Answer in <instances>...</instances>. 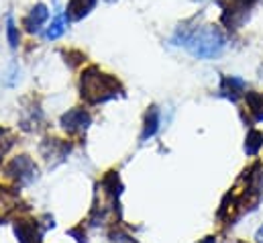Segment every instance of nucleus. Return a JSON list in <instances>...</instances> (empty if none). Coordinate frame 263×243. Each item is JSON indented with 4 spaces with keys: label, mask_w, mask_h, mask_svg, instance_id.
<instances>
[{
    "label": "nucleus",
    "mask_w": 263,
    "mask_h": 243,
    "mask_svg": "<svg viewBox=\"0 0 263 243\" xmlns=\"http://www.w3.org/2000/svg\"><path fill=\"white\" fill-rule=\"evenodd\" d=\"M263 145V133L259 131H251L249 135H247V143H245V151L249 153V155H255L257 151H259V147Z\"/></svg>",
    "instance_id": "4468645a"
},
{
    "label": "nucleus",
    "mask_w": 263,
    "mask_h": 243,
    "mask_svg": "<svg viewBox=\"0 0 263 243\" xmlns=\"http://www.w3.org/2000/svg\"><path fill=\"white\" fill-rule=\"evenodd\" d=\"M98 0H69L66 6L67 21H82L84 16H88Z\"/></svg>",
    "instance_id": "0eeeda50"
},
{
    "label": "nucleus",
    "mask_w": 263,
    "mask_h": 243,
    "mask_svg": "<svg viewBox=\"0 0 263 243\" xmlns=\"http://www.w3.org/2000/svg\"><path fill=\"white\" fill-rule=\"evenodd\" d=\"M47 19H49V8L39 2V4H35V6L29 10V14H27L25 21H23V25H25V29H27L29 33H39V31L43 29V25L47 23Z\"/></svg>",
    "instance_id": "423d86ee"
},
{
    "label": "nucleus",
    "mask_w": 263,
    "mask_h": 243,
    "mask_svg": "<svg viewBox=\"0 0 263 243\" xmlns=\"http://www.w3.org/2000/svg\"><path fill=\"white\" fill-rule=\"evenodd\" d=\"M14 231L21 243H41V231L35 221H16Z\"/></svg>",
    "instance_id": "6e6552de"
},
{
    "label": "nucleus",
    "mask_w": 263,
    "mask_h": 243,
    "mask_svg": "<svg viewBox=\"0 0 263 243\" xmlns=\"http://www.w3.org/2000/svg\"><path fill=\"white\" fill-rule=\"evenodd\" d=\"M6 37H8V45H10L12 49H16L21 37H18V27L14 25V19H12V16L6 19Z\"/></svg>",
    "instance_id": "2eb2a0df"
},
{
    "label": "nucleus",
    "mask_w": 263,
    "mask_h": 243,
    "mask_svg": "<svg viewBox=\"0 0 263 243\" xmlns=\"http://www.w3.org/2000/svg\"><path fill=\"white\" fill-rule=\"evenodd\" d=\"M204 243H216V241H214V237H206V241Z\"/></svg>",
    "instance_id": "a211bd4d"
},
{
    "label": "nucleus",
    "mask_w": 263,
    "mask_h": 243,
    "mask_svg": "<svg viewBox=\"0 0 263 243\" xmlns=\"http://www.w3.org/2000/svg\"><path fill=\"white\" fill-rule=\"evenodd\" d=\"M12 139H14L12 133H10L8 129H2V127H0V158H2V155L8 151V147L14 143Z\"/></svg>",
    "instance_id": "dca6fc26"
},
{
    "label": "nucleus",
    "mask_w": 263,
    "mask_h": 243,
    "mask_svg": "<svg viewBox=\"0 0 263 243\" xmlns=\"http://www.w3.org/2000/svg\"><path fill=\"white\" fill-rule=\"evenodd\" d=\"M257 237H259V243H263V229H259V233H257Z\"/></svg>",
    "instance_id": "f3484780"
},
{
    "label": "nucleus",
    "mask_w": 263,
    "mask_h": 243,
    "mask_svg": "<svg viewBox=\"0 0 263 243\" xmlns=\"http://www.w3.org/2000/svg\"><path fill=\"white\" fill-rule=\"evenodd\" d=\"M108 2H112V0H108Z\"/></svg>",
    "instance_id": "6ab92c4d"
},
{
    "label": "nucleus",
    "mask_w": 263,
    "mask_h": 243,
    "mask_svg": "<svg viewBox=\"0 0 263 243\" xmlns=\"http://www.w3.org/2000/svg\"><path fill=\"white\" fill-rule=\"evenodd\" d=\"M245 100H247V107H249V111L253 113L255 121H263V94L261 92H247V94H245Z\"/></svg>",
    "instance_id": "f8f14e48"
},
{
    "label": "nucleus",
    "mask_w": 263,
    "mask_h": 243,
    "mask_svg": "<svg viewBox=\"0 0 263 243\" xmlns=\"http://www.w3.org/2000/svg\"><path fill=\"white\" fill-rule=\"evenodd\" d=\"M157 129H159V111H157L155 107H151V109L147 111V117H145L143 141H145V139H149V137H153V135L157 133Z\"/></svg>",
    "instance_id": "9b49d317"
},
{
    "label": "nucleus",
    "mask_w": 263,
    "mask_h": 243,
    "mask_svg": "<svg viewBox=\"0 0 263 243\" xmlns=\"http://www.w3.org/2000/svg\"><path fill=\"white\" fill-rule=\"evenodd\" d=\"M14 204H16V194L10 188L0 186V217H4L8 211H12Z\"/></svg>",
    "instance_id": "ddd939ff"
},
{
    "label": "nucleus",
    "mask_w": 263,
    "mask_h": 243,
    "mask_svg": "<svg viewBox=\"0 0 263 243\" xmlns=\"http://www.w3.org/2000/svg\"><path fill=\"white\" fill-rule=\"evenodd\" d=\"M6 172H8L12 178H16L18 182L27 184L35 178L37 168H35V164L31 162V158H29V155H21V158H14V160L8 164Z\"/></svg>",
    "instance_id": "20e7f679"
},
{
    "label": "nucleus",
    "mask_w": 263,
    "mask_h": 243,
    "mask_svg": "<svg viewBox=\"0 0 263 243\" xmlns=\"http://www.w3.org/2000/svg\"><path fill=\"white\" fill-rule=\"evenodd\" d=\"M220 92H222L227 98L237 100V98L245 92V82L239 80V78H235V76H224L222 82H220Z\"/></svg>",
    "instance_id": "1a4fd4ad"
},
{
    "label": "nucleus",
    "mask_w": 263,
    "mask_h": 243,
    "mask_svg": "<svg viewBox=\"0 0 263 243\" xmlns=\"http://www.w3.org/2000/svg\"><path fill=\"white\" fill-rule=\"evenodd\" d=\"M257 0H218L222 8V21L229 25V29H239L241 23L247 16V10L255 4Z\"/></svg>",
    "instance_id": "7ed1b4c3"
},
{
    "label": "nucleus",
    "mask_w": 263,
    "mask_h": 243,
    "mask_svg": "<svg viewBox=\"0 0 263 243\" xmlns=\"http://www.w3.org/2000/svg\"><path fill=\"white\" fill-rule=\"evenodd\" d=\"M178 35H182V43L180 45H186L188 51L198 60L218 58L227 47L224 35L220 33L218 27H212V25L200 27V29H194V31H178Z\"/></svg>",
    "instance_id": "f03ea898"
},
{
    "label": "nucleus",
    "mask_w": 263,
    "mask_h": 243,
    "mask_svg": "<svg viewBox=\"0 0 263 243\" xmlns=\"http://www.w3.org/2000/svg\"><path fill=\"white\" fill-rule=\"evenodd\" d=\"M66 27H67V16H66V14H58V16L51 21V25L47 27V31H45V37H47L49 41H53V39H60V37L66 33Z\"/></svg>",
    "instance_id": "9d476101"
},
{
    "label": "nucleus",
    "mask_w": 263,
    "mask_h": 243,
    "mask_svg": "<svg viewBox=\"0 0 263 243\" xmlns=\"http://www.w3.org/2000/svg\"><path fill=\"white\" fill-rule=\"evenodd\" d=\"M119 92H123L121 82L115 76L98 70L96 65L86 67L80 76V94L90 105L106 102V100L115 98Z\"/></svg>",
    "instance_id": "f257e3e1"
},
{
    "label": "nucleus",
    "mask_w": 263,
    "mask_h": 243,
    "mask_svg": "<svg viewBox=\"0 0 263 243\" xmlns=\"http://www.w3.org/2000/svg\"><path fill=\"white\" fill-rule=\"evenodd\" d=\"M62 125H64V129H66L67 133L86 131L88 125H90V115L84 109H71V111H67L66 115L62 117Z\"/></svg>",
    "instance_id": "39448f33"
}]
</instances>
